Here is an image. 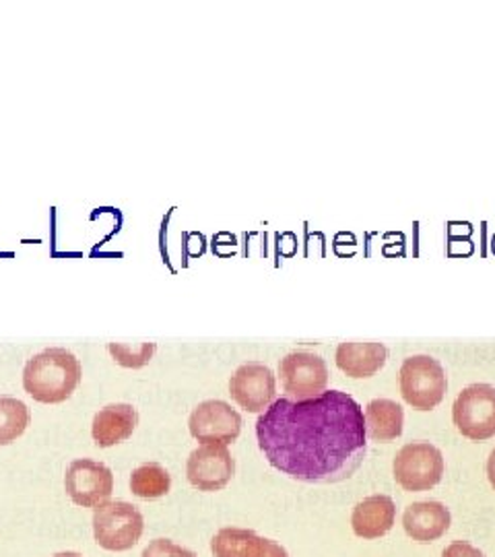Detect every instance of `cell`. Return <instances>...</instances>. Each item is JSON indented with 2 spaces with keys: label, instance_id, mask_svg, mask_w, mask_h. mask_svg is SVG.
Masks as SVG:
<instances>
[{
  "label": "cell",
  "instance_id": "cell-17",
  "mask_svg": "<svg viewBox=\"0 0 495 557\" xmlns=\"http://www.w3.org/2000/svg\"><path fill=\"white\" fill-rule=\"evenodd\" d=\"M366 432L374 442H393L400 438L405 413L403 407L391 398H374L366 407Z\"/></svg>",
  "mask_w": 495,
  "mask_h": 557
},
{
  "label": "cell",
  "instance_id": "cell-2",
  "mask_svg": "<svg viewBox=\"0 0 495 557\" xmlns=\"http://www.w3.org/2000/svg\"><path fill=\"white\" fill-rule=\"evenodd\" d=\"M81 361L62 347L44 349L23 368V388L29 397L46 405H59L79 386Z\"/></svg>",
  "mask_w": 495,
  "mask_h": 557
},
{
  "label": "cell",
  "instance_id": "cell-8",
  "mask_svg": "<svg viewBox=\"0 0 495 557\" xmlns=\"http://www.w3.org/2000/svg\"><path fill=\"white\" fill-rule=\"evenodd\" d=\"M279 376L285 393L296 400L320 397L329 384L326 361L308 351H296L281 359Z\"/></svg>",
  "mask_w": 495,
  "mask_h": 557
},
{
  "label": "cell",
  "instance_id": "cell-1",
  "mask_svg": "<svg viewBox=\"0 0 495 557\" xmlns=\"http://www.w3.org/2000/svg\"><path fill=\"white\" fill-rule=\"evenodd\" d=\"M257 438L271 467L304 483L345 481L368 455L363 409L343 391L308 400L277 398L258 418Z\"/></svg>",
  "mask_w": 495,
  "mask_h": 557
},
{
  "label": "cell",
  "instance_id": "cell-12",
  "mask_svg": "<svg viewBox=\"0 0 495 557\" xmlns=\"http://www.w3.org/2000/svg\"><path fill=\"white\" fill-rule=\"evenodd\" d=\"M215 557H289L287 549L273 539L260 537L252 529L225 527L211 539Z\"/></svg>",
  "mask_w": 495,
  "mask_h": 557
},
{
  "label": "cell",
  "instance_id": "cell-10",
  "mask_svg": "<svg viewBox=\"0 0 495 557\" xmlns=\"http://www.w3.org/2000/svg\"><path fill=\"white\" fill-rule=\"evenodd\" d=\"M236 473V460L225 444H202L186 462V478L198 492H219Z\"/></svg>",
  "mask_w": 495,
  "mask_h": 557
},
{
  "label": "cell",
  "instance_id": "cell-25",
  "mask_svg": "<svg viewBox=\"0 0 495 557\" xmlns=\"http://www.w3.org/2000/svg\"><path fill=\"white\" fill-rule=\"evenodd\" d=\"M494 252H495V238H494Z\"/></svg>",
  "mask_w": 495,
  "mask_h": 557
},
{
  "label": "cell",
  "instance_id": "cell-23",
  "mask_svg": "<svg viewBox=\"0 0 495 557\" xmlns=\"http://www.w3.org/2000/svg\"><path fill=\"white\" fill-rule=\"evenodd\" d=\"M487 478H490V483H492V487L495 490V450L490 455V460H487Z\"/></svg>",
  "mask_w": 495,
  "mask_h": 557
},
{
  "label": "cell",
  "instance_id": "cell-13",
  "mask_svg": "<svg viewBox=\"0 0 495 557\" xmlns=\"http://www.w3.org/2000/svg\"><path fill=\"white\" fill-rule=\"evenodd\" d=\"M453 515L442 502H416L403 515V529L417 543H432L446 535Z\"/></svg>",
  "mask_w": 495,
  "mask_h": 557
},
{
  "label": "cell",
  "instance_id": "cell-7",
  "mask_svg": "<svg viewBox=\"0 0 495 557\" xmlns=\"http://www.w3.org/2000/svg\"><path fill=\"white\" fill-rule=\"evenodd\" d=\"M69 498L83 508H98L114 492V475L103 465L91 458H77L69 465L64 475Z\"/></svg>",
  "mask_w": 495,
  "mask_h": 557
},
{
  "label": "cell",
  "instance_id": "cell-5",
  "mask_svg": "<svg viewBox=\"0 0 495 557\" xmlns=\"http://www.w3.org/2000/svg\"><path fill=\"white\" fill-rule=\"evenodd\" d=\"M393 473L405 492H430L442 481L444 457L430 442H411L398 450Z\"/></svg>",
  "mask_w": 495,
  "mask_h": 557
},
{
  "label": "cell",
  "instance_id": "cell-14",
  "mask_svg": "<svg viewBox=\"0 0 495 557\" xmlns=\"http://www.w3.org/2000/svg\"><path fill=\"white\" fill-rule=\"evenodd\" d=\"M139 425V411L128 403H114L99 409L91 423V436L99 448H110L131 438Z\"/></svg>",
  "mask_w": 495,
  "mask_h": 557
},
{
  "label": "cell",
  "instance_id": "cell-19",
  "mask_svg": "<svg viewBox=\"0 0 495 557\" xmlns=\"http://www.w3.org/2000/svg\"><path fill=\"white\" fill-rule=\"evenodd\" d=\"M32 421L27 405L13 397H0V446L21 438Z\"/></svg>",
  "mask_w": 495,
  "mask_h": 557
},
{
  "label": "cell",
  "instance_id": "cell-11",
  "mask_svg": "<svg viewBox=\"0 0 495 557\" xmlns=\"http://www.w3.org/2000/svg\"><path fill=\"white\" fill-rule=\"evenodd\" d=\"M193 438L202 444H232L242 432V416L225 400H205L188 419Z\"/></svg>",
  "mask_w": 495,
  "mask_h": 557
},
{
  "label": "cell",
  "instance_id": "cell-3",
  "mask_svg": "<svg viewBox=\"0 0 495 557\" xmlns=\"http://www.w3.org/2000/svg\"><path fill=\"white\" fill-rule=\"evenodd\" d=\"M145 518L128 502H103L94 510V537L106 552H128L139 543Z\"/></svg>",
  "mask_w": 495,
  "mask_h": 557
},
{
  "label": "cell",
  "instance_id": "cell-20",
  "mask_svg": "<svg viewBox=\"0 0 495 557\" xmlns=\"http://www.w3.org/2000/svg\"><path fill=\"white\" fill-rule=\"evenodd\" d=\"M108 351L122 368L139 370L153 359L156 351H158V345L156 343H140L139 347L133 349L131 345H124V343H110Z\"/></svg>",
  "mask_w": 495,
  "mask_h": 557
},
{
  "label": "cell",
  "instance_id": "cell-21",
  "mask_svg": "<svg viewBox=\"0 0 495 557\" xmlns=\"http://www.w3.org/2000/svg\"><path fill=\"white\" fill-rule=\"evenodd\" d=\"M140 557H197V554L174 543L172 539H156L143 549Z\"/></svg>",
  "mask_w": 495,
  "mask_h": 557
},
{
  "label": "cell",
  "instance_id": "cell-6",
  "mask_svg": "<svg viewBox=\"0 0 495 557\" xmlns=\"http://www.w3.org/2000/svg\"><path fill=\"white\" fill-rule=\"evenodd\" d=\"M456 430L465 438L483 442L495 436V386L471 384L467 386L453 407Z\"/></svg>",
  "mask_w": 495,
  "mask_h": 557
},
{
  "label": "cell",
  "instance_id": "cell-18",
  "mask_svg": "<svg viewBox=\"0 0 495 557\" xmlns=\"http://www.w3.org/2000/svg\"><path fill=\"white\" fill-rule=\"evenodd\" d=\"M172 478L158 462L140 465L131 475V492L140 499L163 498L168 496Z\"/></svg>",
  "mask_w": 495,
  "mask_h": 557
},
{
  "label": "cell",
  "instance_id": "cell-4",
  "mask_svg": "<svg viewBox=\"0 0 495 557\" xmlns=\"http://www.w3.org/2000/svg\"><path fill=\"white\" fill-rule=\"evenodd\" d=\"M448 380L442 363L430 356H413L400 366V395L417 411H432L446 395Z\"/></svg>",
  "mask_w": 495,
  "mask_h": 557
},
{
  "label": "cell",
  "instance_id": "cell-9",
  "mask_svg": "<svg viewBox=\"0 0 495 557\" xmlns=\"http://www.w3.org/2000/svg\"><path fill=\"white\" fill-rule=\"evenodd\" d=\"M230 395L248 413H264L277 397V380L269 366L250 361L234 372Z\"/></svg>",
  "mask_w": 495,
  "mask_h": 557
},
{
  "label": "cell",
  "instance_id": "cell-24",
  "mask_svg": "<svg viewBox=\"0 0 495 557\" xmlns=\"http://www.w3.org/2000/svg\"><path fill=\"white\" fill-rule=\"evenodd\" d=\"M52 557H83L81 554H77V552H60V554H57V556Z\"/></svg>",
  "mask_w": 495,
  "mask_h": 557
},
{
  "label": "cell",
  "instance_id": "cell-22",
  "mask_svg": "<svg viewBox=\"0 0 495 557\" xmlns=\"http://www.w3.org/2000/svg\"><path fill=\"white\" fill-rule=\"evenodd\" d=\"M442 557H485V554L467 541H455L442 552Z\"/></svg>",
  "mask_w": 495,
  "mask_h": 557
},
{
  "label": "cell",
  "instance_id": "cell-15",
  "mask_svg": "<svg viewBox=\"0 0 495 557\" xmlns=\"http://www.w3.org/2000/svg\"><path fill=\"white\" fill-rule=\"evenodd\" d=\"M338 370L347 374L349 379H372L378 374L386 359H388V349L382 343H341L337 347Z\"/></svg>",
  "mask_w": 495,
  "mask_h": 557
},
{
  "label": "cell",
  "instance_id": "cell-16",
  "mask_svg": "<svg viewBox=\"0 0 495 557\" xmlns=\"http://www.w3.org/2000/svg\"><path fill=\"white\" fill-rule=\"evenodd\" d=\"M395 520V502L378 494L357 504L351 515V529L359 539H380L393 531Z\"/></svg>",
  "mask_w": 495,
  "mask_h": 557
}]
</instances>
